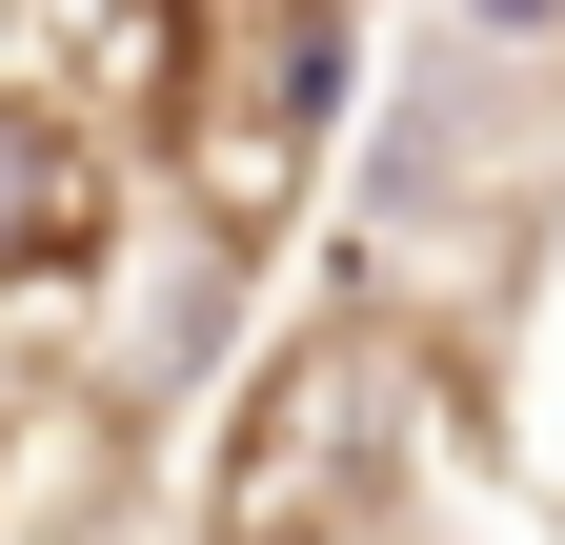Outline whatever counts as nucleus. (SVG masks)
<instances>
[{"label": "nucleus", "instance_id": "obj_1", "mask_svg": "<svg viewBox=\"0 0 565 545\" xmlns=\"http://www.w3.org/2000/svg\"><path fill=\"white\" fill-rule=\"evenodd\" d=\"M404 464V344L364 303H303L202 425V545H364Z\"/></svg>", "mask_w": 565, "mask_h": 545}, {"label": "nucleus", "instance_id": "obj_2", "mask_svg": "<svg viewBox=\"0 0 565 545\" xmlns=\"http://www.w3.org/2000/svg\"><path fill=\"white\" fill-rule=\"evenodd\" d=\"M121 243V142L82 101H41V82H0V303H41V284H82V263Z\"/></svg>", "mask_w": 565, "mask_h": 545}, {"label": "nucleus", "instance_id": "obj_3", "mask_svg": "<svg viewBox=\"0 0 565 545\" xmlns=\"http://www.w3.org/2000/svg\"><path fill=\"white\" fill-rule=\"evenodd\" d=\"M21 21L61 41V101H82L102 142H182L202 121V61H223L202 0H21Z\"/></svg>", "mask_w": 565, "mask_h": 545}, {"label": "nucleus", "instance_id": "obj_4", "mask_svg": "<svg viewBox=\"0 0 565 545\" xmlns=\"http://www.w3.org/2000/svg\"><path fill=\"white\" fill-rule=\"evenodd\" d=\"M465 21H484V41H545V21H565V0H465Z\"/></svg>", "mask_w": 565, "mask_h": 545}]
</instances>
